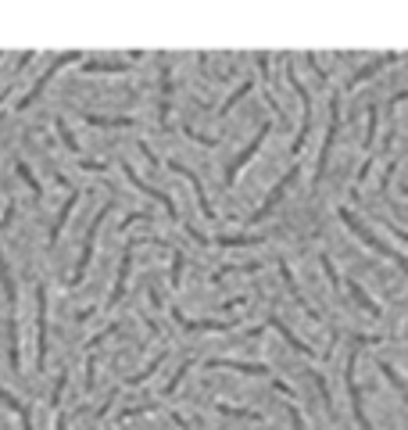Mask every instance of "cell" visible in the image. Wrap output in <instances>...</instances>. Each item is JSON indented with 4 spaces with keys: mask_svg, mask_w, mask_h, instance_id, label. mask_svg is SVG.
<instances>
[{
    "mask_svg": "<svg viewBox=\"0 0 408 430\" xmlns=\"http://www.w3.org/2000/svg\"><path fill=\"white\" fill-rule=\"evenodd\" d=\"M69 62H83V54H79V50H65V54H57V58H54V65H50V69H47V72H43V76H40V79L33 83V90H29V93H25L22 100H18V112H25V108H33V104H36V100L43 97L47 83H50V79H54L57 72H62V69H65Z\"/></svg>",
    "mask_w": 408,
    "mask_h": 430,
    "instance_id": "cell-1",
    "label": "cell"
},
{
    "mask_svg": "<svg viewBox=\"0 0 408 430\" xmlns=\"http://www.w3.org/2000/svg\"><path fill=\"white\" fill-rule=\"evenodd\" d=\"M107 204L97 211V219H93V226H90V233H86V244H83V251H79V262H76V273L69 277V287H79V280L86 277V269H90V258H93V248H97V233H100V223L107 219Z\"/></svg>",
    "mask_w": 408,
    "mask_h": 430,
    "instance_id": "cell-2",
    "label": "cell"
},
{
    "mask_svg": "<svg viewBox=\"0 0 408 430\" xmlns=\"http://www.w3.org/2000/svg\"><path fill=\"white\" fill-rule=\"evenodd\" d=\"M122 173L129 176V183H133V187H136L140 194H147V197H154V201H161V204H165V211H168V219H172V223H180V208H176V201H172V197H168L165 190H158V187L144 183V180L136 176V169L129 165V161H122Z\"/></svg>",
    "mask_w": 408,
    "mask_h": 430,
    "instance_id": "cell-3",
    "label": "cell"
},
{
    "mask_svg": "<svg viewBox=\"0 0 408 430\" xmlns=\"http://www.w3.org/2000/svg\"><path fill=\"white\" fill-rule=\"evenodd\" d=\"M36 330H40V348H36V366H47V287H36Z\"/></svg>",
    "mask_w": 408,
    "mask_h": 430,
    "instance_id": "cell-4",
    "label": "cell"
},
{
    "mask_svg": "<svg viewBox=\"0 0 408 430\" xmlns=\"http://www.w3.org/2000/svg\"><path fill=\"white\" fill-rule=\"evenodd\" d=\"M129 269H133V244H126V251H122V262H119V277H115V287H111V294H107V308L122 301V294H126V284H129Z\"/></svg>",
    "mask_w": 408,
    "mask_h": 430,
    "instance_id": "cell-5",
    "label": "cell"
},
{
    "mask_svg": "<svg viewBox=\"0 0 408 430\" xmlns=\"http://www.w3.org/2000/svg\"><path fill=\"white\" fill-rule=\"evenodd\" d=\"M158 79H161L158 115H161V126H168V112H172V69H168V62H165V58H161V72H158Z\"/></svg>",
    "mask_w": 408,
    "mask_h": 430,
    "instance_id": "cell-6",
    "label": "cell"
},
{
    "mask_svg": "<svg viewBox=\"0 0 408 430\" xmlns=\"http://www.w3.org/2000/svg\"><path fill=\"white\" fill-rule=\"evenodd\" d=\"M79 204V190L76 187H69V197H65V204H62V211H57V219H54V226H50V248L62 240V230H65V223H69V215H72V208Z\"/></svg>",
    "mask_w": 408,
    "mask_h": 430,
    "instance_id": "cell-7",
    "label": "cell"
},
{
    "mask_svg": "<svg viewBox=\"0 0 408 430\" xmlns=\"http://www.w3.org/2000/svg\"><path fill=\"white\" fill-rule=\"evenodd\" d=\"M0 287H4V298H8V308L15 315V305H18V291H15V277H11V269L4 262V251H0Z\"/></svg>",
    "mask_w": 408,
    "mask_h": 430,
    "instance_id": "cell-8",
    "label": "cell"
},
{
    "mask_svg": "<svg viewBox=\"0 0 408 430\" xmlns=\"http://www.w3.org/2000/svg\"><path fill=\"white\" fill-rule=\"evenodd\" d=\"M0 402H4L11 412H18V419H22V430H33V416H29V405H22L4 384H0Z\"/></svg>",
    "mask_w": 408,
    "mask_h": 430,
    "instance_id": "cell-9",
    "label": "cell"
},
{
    "mask_svg": "<svg viewBox=\"0 0 408 430\" xmlns=\"http://www.w3.org/2000/svg\"><path fill=\"white\" fill-rule=\"evenodd\" d=\"M83 72H129V62H83Z\"/></svg>",
    "mask_w": 408,
    "mask_h": 430,
    "instance_id": "cell-10",
    "label": "cell"
},
{
    "mask_svg": "<svg viewBox=\"0 0 408 430\" xmlns=\"http://www.w3.org/2000/svg\"><path fill=\"white\" fill-rule=\"evenodd\" d=\"M83 122L90 126H111V129H129L133 119H104V115H83Z\"/></svg>",
    "mask_w": 408,
    "mask_h": 430,
    "instance_id": "cell-11",
    "label": "cell"
},
{
    "mask_svg": "<svg viewBox=\"0 0 408 430\" xmlns=\"http://www.w3.org/2000/svg\"><path fill=\"white\" fill-rule=\"evenodd\" d=\"M15 173H18V176H22V180H25V187H29V190H33V197H43V187H40V180H36V176H33V169H29V165H25V161H18V165H15Z\"/></svg>",
    "mask_w": 408,
    "mask_h": 430,
    "instance_id": "cell-12",
    "label": "cell"
},
{
    "mask_svg": "<svg viewBox=\"0 0 408 430\" xmlns=\"http://www.w3.org/2000/svg\"><path fill=\"white\" fill-rule=\"evenodd\" d=\"M54 129H57V136H62V144H65L72 154L79 151V140L72 136V129H69V122H65V119H54Z\"/></svg>",
    "mask_w": 408,
    "mask_h": 430,
    "instance_id": "cell-13",
    "label": "cell"
},
{
    "mask_svg": "<svg viewBox=\"0 0 408 430\" xmlns=\"http://www.w3.org/2000/svg\"><path fill=\"white\" fill-rule=\"evenodd\" d=\"M165 355H168V351H161V355H154V359H151V362H147V366H144V369L136 373V376H129V380H126V384H144V380H147V376H151V373H154V369H158V366L165 362Z\"/></svg>",
    "mask_w": 408,
    "mask_h": 430,
    "instance_id": "cell-14",
    "label": "cell"
},
{
    "mask_svg": "<svg viewBox=\"0 0 408 430\" xmlns=\"http://www.w3.org/2000/svg\"><path fill=\"white\" fill-rule=\"evenodd\" d=\"M183 265H187V258L176 251V255H172V287H176V291H180V284H183Z\"/></svg>",
    "mask_w": 408,
    "mask_h": 430,
    "instance_id": "cell-15",
    "label": "cell"
},
{
    "mask_svg": "<svg viewBox=\"0 0 408 430\" xmlns=\"http://www.w3.org/2000/svg\"><path fill=\"white\" fill-rule=\"evenodd\" d=\"M65 384H69V373L57 376V384H54V391H50V405H62V391H65Z\"/></svg>",
    "mask_w": 408,
    "mask_h": 430,
    "instance_id": "cell-16",
    "label": "cell"
},
{
    "mask_svg": "<svg viewBox=\"0 0 408 430\" xmlns=\"http://www.w3.org/2000/svg\"><path fill=\"white\" fill-rule=\"evenodd\" d=\"M57 430H69V419H57Z\"/></svg>",
    "mask_w": 408,
    "mask_h": 430,
    "instance_id": "cell-17",
    "label": "cell"
},
{
    "mask_svg": "<svg viewBox=\"0 0 408 430\" xmlns=\"http://www.w3.org/2000/svg\"><path fill=\"white\" fill-rule=\"evenodd\" d=\"M0 119H4V115H0Z\"/></svg>",
    "mask_w": 408,
    "mask_h": 430,
    "instance_id": "cell-18",
    "label": "cell"
}]
</instances>
